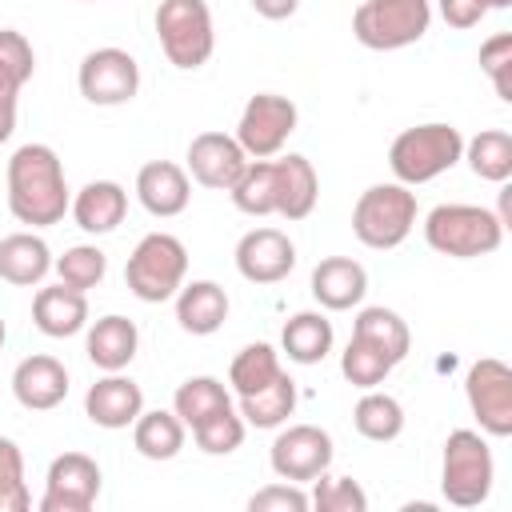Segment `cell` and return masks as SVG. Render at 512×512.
<instances>
[{"instance_id":"6da1fadb","label":"cell","mask_w":512,"mask_h":512,"mask_svg":"<svg viewBox=\"0 0 512 512\" xmlns=\"http://www.w3.org/2000/svg\"><path fill=\"white\" fill-rule=\"evenodd\" d=\"M68 204L60 156L48 144H20L8 160V212L28 228H52Z\"/></svg>"},{"instance_id":"7a4b0ae2","label":"cell","mask_w":512,"mask_h":512,"mask_svg":"<svg viewBox=\"0 0 512 512\" xmlns=\"http://www.w3.org/2000/svg\"><path fill=\"white\" fill-rule=\"evenodd\" d=\"M424 240L432 252L452 260L488 256L504 240V220L480 204H436L424 216Z\"/></svg>"},{"instance_id":"3957f363","label":"cell","mask_w":512,"mask_h":512,"mask_svg":"<svg viewBox=\"0 0 512 512\" xmlns=\"http://www.w3.org/2000/svg\"><path fill=\"white\" fill-rule=\"evenodd\" d=\"M464 156V136L460 128L452 124H416V128H404L392 148H388V168L400 184H428L436 180L440 172H448L452 164H460Z\"/></svg>"},{"instance_id":"277c9868","label":"cell","mask_w":512,"mask_h":512,"mask_svg":"<svg viewBox=\"0 0 512 512\" xmlns=\"http://www.w3.org/2000/svg\"><path fill=\"white\" fill-rule=\"evenodd\" d=\"M416 224V192L400 180L392 184H372L360 192L356 208H352V232L364 248H376V252H388V248H400L408 240Z\"/></svg>"},{"instance_id":"5b68a950","label":"cell","mask_w":512,"mask_h":512,"mask_svg":"<svg viewBox=\"0 0 512 512\" xmlns=\"http://www.w3.org/2000/svg\"><path fill=\"white\" fill-rule=\"evenodd\" d=\"M184 276H188V248L172 232H148L124 264V284L144 304L172 300L180 292Z\"/></svg>"},{"instance_id":"8992f818","label":"cell","mask_w":512,"mask_h":512,"mask_svg":"<svg viewBox=\"0 0 512 512\" xmlns=\"http://www.w3.org/2000/svg\"><path fill=\"white\" fill-rule=\"evenodd\" d=\"M496 480V464H492V448L480 432L472 428H456L444 440V464H440V488L444 500L456 508H476L488 500Z\"/></svg>"},{"instance_id":"52a82bcc","label":"cell","mask_w":512,"mask_h":512,"mask_svg":"<svg viewBox=\"0 0 512 512\" xmlns=\"http://www.w3.org/2000/svg\"><path fill=\"white\" fill-rule=\"evenodd\" d=\"M156 36L168 56V64L196 72L208 64L216 48V28H212V8L208 0H160L156 8Z\"/></svg>"},{"instance_id":"ba28073f","label":"cell","mask_w":512,"mask_h":512,"mask_svg":"<svg viewBox=\"0 0 512 512\" xmlns=\"http://www.w3.org/2000/svg\"><path fill=\"white\" fill-rule=\"evenodd\" d=\"M432 24L428 0H364L352 12V36L372 52H396L416 44Z\"/></svg>"},{"instance_id":"9c48e42d","label":"cell","mask_w":512,"mask_h":512,"mask_svg":"<svg viewBox=\"0 0 512 512\" xmlns=\"http://www.w3.org/2000/svg\"><path fill=\"white\" fill-rule=\"evenodd\" d=\"M292 132H296V104L280 92H256L240 112L236 144L248 152V160H272Z\"/></svg>"},{"instance_id":"30bf717a","label":"cell","mask_w":512,"mask_h":512,"mask_svg":"<svg viewBox=\"0 0 512 512\" xmlns=\"http://www.w3.org/2000/svg\"><path fill=\"white\" fill-rule=\"evenodd\" d=\"M464 396H468V408L480 424V432L504 440L512 436V368L496 356H484L468 368V380H464Z\"/></svg>"},{"instance_id":"8fae6325","label":"cell","mask_w":512,"mask_h":512,"mask_svg":"<svg viewBox=\"0 0 512 512\" xmlns=\"http://www.w3.org/2000/svg\"><path fill=\"white\" fill-rule=\"evenodd\" d=\"M76 84H80V96L88 104L116 108V104H128L140 92V64L124 48H92L80 60Z\"/></svg>"},{"instance_id":"7c38bea8","label":"cell","mask_w":512,"mask_h":512,"mask_svg":"<svg viewBox=\"0 0 512 512\" xmlns=\"http://www.w3.org/2000/svg\"><path fill=\"white\" fill-rule=\"evenodd\" d=\"M336 448H332V436L316 424H288L280 428V436L272 440V452H268V464L280 480H292V484H312L320 472H328Z\"/></svg>"},{"instance_id":"4fadbf2b","label":"cell","mask_w":512,"mask_h":512,"mask_svg":"<svg viewBox=\"0 0 512 512\" xmlns=\"http://www.w3.org/2000/svg\"><path fill=\"white\" fill-rule=\"evenodd\" d=\"M100 496V464L84 452H60L48 464L40 512H88Z\"/></svg>"},{"instance_id":"5bb4252c","label":"cell","mask_w":512,"mask_h":512,"mask_svg":"<svg viewBox=\"0 0 512 512\" xmlns=\"http://www.w3.org/2000/svg\"><path fill=\"white\" fill-rule=\"evenodd\" d=\"M296 268V244L280 228H252L236 244V272L248 284H280Z\"/></svg>"},{"instance_id":"9a60e30c","label":"cell","mask_w":512,"mask_h":512,"mask_svg":"<svg viewBox=\"0 0 512 512\" xmlns=\"http://www.w3.org/2000/svg\"><path fill=\"white\" fill-rule=\"evenodd\" d=\"M248 168V152L236 144V136L224 132H200L188 144V172L196 184L212 188V192H228L240 172Z\"/></svg>"},{"instance_id":"2e32d148","label":"cell","mask_w":512,"mask_h":512,"mask_svg":"<svg viewBox=\"0 0 512 512\" xmlns=\"http://www.w3.org/2000/svg\"><path fill=\"white\" fill-rule=\"evenodd\" d=\"M12 396L20 408L28 412H48L56 404H64L68 396V368L56 360V356H24L12 372Z\"/></svg>"},{"instance_id":"e0dca14e","label":"cell","mask_w":512,"mask_h":512,"mask_svg":"<svg viewBox=\"0 0 512 512\" xmlns=\"http://www.w3.org/2000/svg\"><path fill=\"white\" fill-rule=\"evenodd\" d=\"M32 72H36V52L28 36L16 28H0V144L16 132V100L20 88L32 80Z\"/></svg>"},{"instance_id":"ac0fdd59","label":"cell","mask_w":512,"mask_h":512,"mask_svg":"<svg viewBox=\"0 0 512 512\" xmlns=\"http://www.w3.org/2000/svg\"><path fill=\"white\" fill-rule=\"evenodd\" d=\"M144 412V392L136 380L120 376V372H108L104 380H96L88 392H84V416L96 424V428H128L136 416Z\"/></svg>"},{"instance_id":"d6986e66","label":"cell","mask_w":512,"mask_h":512,"mask_svg":"<svg viewBox=\"0 0 512 512\" xmlns=\"http://www.w3.org/2000/svg\"><path fill=\"white\" fill-rule=\"evenodd\" d=\"M136 200L144 204V212L168 220V216H180L192 200V184H188V172L172 160H148L140 172H136Z\"/></svg>"},{"instance_id":"ffe728a7","label":"cell","mask_w":512,"mask_h":512,"mask_svg":"<svg viewBox=\"0 0 512 512\" xmlns=\"http://www.w3.org/2000/svg\"><path fill=\"white\" fill-rule=\"evenodd\" d=\"M312 296L320 300V308H328V312H348V308H356L360 300H364V292H368V272H364V264L360 260H352V256H328V260H320L316 268H312Z\"/></svg>"},{"instance_id":"44dd1931","label":"cell","mask_w":512,"mask_h":512,"mask_svg":"<svg viewBox=\"0 0 512 512\" xmlns=\"http://www.w3.org/2000/svg\"><path fill=\"white\" fill-rule=\"evenodd\" d=\"M72 220L76 228H84L88 236H108L124 224L128 212V192L116 180H88L76 196H72Z\"/></svg>"},{"instance_id":"7402d4cb","label":"cell","mask_w":512,"mask_h":512,"mask_svg":"<svg viewBox=\"0 0 512 512\" xmlns=\"http://www.w3.org/2000/svg\"><path fill=\"white\" fill-rule=\"evenodd\" d=\"M32 324L44 336H52V340L84 332L88 328V300H84V292H76L68 284L36 288V296H32Z\"/></svg>"},{"instance_id":"603a6c76","label":"cell","mask_w":512,"mask_h":512,"mask_svg":"<svg viewBox=\"0 0 512 512\" xmlns=\"http://www.w3.org/2000/svg\"><path fill=\"white\" fill-rule=\"evenodd\" d=\"M272 164H276V216H284V220L312 216L316 196H320V180H316L312 160L288 152V156H280Z\"/></svg>"},{"instance_id":"cb8c5ba5","label":"cell","mask_w":512,"mask_h":512,"mask_svg":"<svg viewBox=\"0 0 512 512\" xmlns=\"http://www.w3.org/2000/svg\"><path fill=\"white\" fill-rule=\"evenodd\" d=\"M136 348H140V332L128 316H100L92 328H88V340H84V352L88 360L100 368V372H124L132 360H136Z\"/></svg>"},{"instance_id":"d4e9b609","label":"cell","mask_w":512,"mask_h":512,"mask_svg":"<svg viewBox=\"0 0 512 512\" xmlns=\"http://www.w3.org/2000/svg\"><path fill=\"white\" fill-rule=\"evenodd\" d=\"M176 320L192 336H212L228 320V292L216 280H192L176 292Z\"/></svg>"},{"instance_id":"484cf974","label":"cell","mask_w":512,"mask_h":512,"mask_svg":"<svg viewBox=\"0 0 512 512\" xmlns=\"http://www.w3.org/2000/svg\"><path fill=\"white\" fill-rule=\"evenodd\" d=\"M52 272V252L36 232H12L0 240V280L32 288Z\"/></svg>"},{"instance_id":"4316f807","label":"cell","mask_w":512,"mask_h":512,"mask_svg":"<svg viewBox=\"0 0 512 512\" xmlns=\"http://www.w3.org/2000/svg\"><path fill=\"white\" fill-rule=\"evenodd\" d=\"M332 340V320L320 312H296L280 332V348L292 364H320L332 352Z\"/></svg>"},{"instance_id":"83f0119b","label":"cell","mask_w":512,"mask_h":512,"mask_svg":"<svg viewBox=\"0 0 512 512\" xmlns=\"http://www.w3.org/2000/svg\"><path fill=\"white\" fill-rule=\"evenodd\" d=\"M236 412H240L244 424H252V428H280V424H288V416L296 412V384H292V376L280 372V376L268 380L264 388L240 396V408H236Z\"/></svg>"},{"instance_id":"f1b7e54d","label":"cell","mask_w":512,"mask_h":512,"mask_svg":"<svg viewBox=\"0 0 512 512\" xmlns=\"http://www.w3.org/2000/svg\"><path fill=\"white\" fill-rule=\"evenodd\" d=\"M184 420L176 412H164V408H152V412H140L132 420V444L144 460H172L180 448H184Z\"/></svg>"},{"instance_id":"f546056e","label":"cell","mask_w":512,"mask_h":512,"mask_svg":"<svg viewBox=\"0 0 512 512\" xmlns=\"http://www.w3.org/2000/svg\"><path fill=\"white\" fill-rule=\"evenodd\" d=\"M352 336H360V340H368L372 348H380L392 364H400V360L408 356V348H412L408 324L400 320V312H392V308H384V304L360 308V316H356V324H352Z\"/></svg>"},{"instance_id":"4dcf8cb0","label":"cell","mask_w":512,"mask_h":512,"mask_svg":"<svg viewBox=\"0 0 512 512\" xmlns=\"http://www.w3.org/2000/svg\"><path fill=\"white\" fill-rule=\"evenodd\" d=\"M352 424L364 440H376V444H388L404 432V408L396 396L388 392H376V388H364V396L356 400L352 408Z\"/></svg>"},{"instance_id":"1f68e13d","label":"cell","mask_w":512,"mask_h":512,"mask_svg":"<svg viewBox=\"0 0 512 512\" xmlns=\"http://www.w3.org/2000/svg\"><path fill=\"white\" fill-rule=\"evenodd\" d=\"M460 160H468V168L480 180L504 184L512 176V136L504 128H484L472 140H464V156Z\"/></svg>"},{"instance_id":"d6a6232c","label":"cell","mask_w":512,"mask_h":512,"mask_svg":"<svg viewBox=\"0 0 512 512\" xmlns=\"http://www.w3.org/2000/svg\"><path fill=\"white\" fill-rule=\"evenodd\" d=\"M228 192L244 216H272L276 212V164L272 160H248V168L240 172V180Z\"/></svg>"},{"instance_id":"836d02e7","label":"cell","mask_w":512,"mask_h":512,"mask_svg":"<svg viewBox=\"0 0 512 512\" xmlns=\"http://www.w3.org/2000/svg\"><path fill=\"white\" fill-rule=\"evenodd\" d=\"M228 404H232V396L216 376H188L172 396V412L184 420V428H196L204 416H212Z\"/></svg>"},{"instance_id":"e575fe53","label":"cell","mask_w":512,"mask_h":512,"mask_svg":"<svg viewBox=\"0 0 512 512\" xmlns=\"http://www.w3.org/2000/svg\"><path fill=\"white\" fill-rule=\"evenodd\" d=\"M284 368H280V352L272 344H248L232 356V368H228V384L236 388V396H248L256 388H264L268 380H276Z\"/></svg>"},{"instance_id":"d590c367","label":"cell","mask_w":512,"mask_h":512,"mask_svg":"<svg viewBox=\"0 0 512 512\" xmlns=\"http://www.w3.org/2000/svg\"><path fill=\"white\" fill-rule=\"evenodd\" d=\"M244 428H248L244 416L228 404V408L204 416V420L192 428V440H196V448L208 452V456H228V452H236V448L244 444Z\"/></svg>"},{"instance_id":"8d00e7d4","label":"cell","mask_w":512,"mask_h":512,"mask_svg":"<svg viewBox=\"0 0 512 512\" xmlns=\"http://www.w3.org/2000/svg\"><path fill=\"white\" fill-rule=\"evenodd\" d=\"M392 368H396V364H392L380 348H372L368 340H360V336H352L348 348L340 352V372H344V380L356 384V388H376V384H384Z\"/></svg>"},{"instance_id":"74e56055","label":"cell","mask_w":512,"mask_h":512,"mask_svg":"<svg viewBox=\"0 0 512 512\" xmlns=\"http://www.w3.org/2000/svg\"><path fill=\"white\" fill-rule=\"evenodd\" d=\"M52 268H56L60 284H68V288H76V292H88V288H96V284L104 280L108 256H104L96 244H76V248H68L64 256H56Z\"/></svg>"},{"instance_id":"f35d334b","label":"cell","mask_w":512,"mask_h":512,"mask_svg":"<svg viewBox=\"0 0 512 512\" xmlns=\"http://www.w3.org/2000/svg\"><path fill=\"white\" fill-rule=\"evenodd\" d=\"M308 508H320V512H364L368 508V496H364V488L352 476H328V472H320L312 480Z\"/></svg>"},{"instance_id":"ab89813d","label":"cell","mask_w":512,"mask_h":512,"mask_svg":"<svg viewBox=\"0 0 512 512\" xmlns=\"http://www.w3.org/2000/svg\"><path fill=\"white\" fill-rule=\"evenodd\" d=\"M32 496L24 484V456L16 440L0 436V512H28Z\"/></svg>"},{"instance_id":"60d3db41","label":"cell","mask_w":512,"mask_h":512,"mask_svg":"<svg viewBox=\"0 0 512 512\" xmlns=\"http://www.w3.org/2000/svg\"><path fill=\"white\" fill-rule=\"evenodd\" d=\"M480 68L488 72L496 96L512 104V32H496L480 44Z\"/></svg>"},{"instance_id":"b9f144b4","label":"cell","mask_w":512,"mask_h":512,"mask_svg":"<svg viewBox=\"0 0 512 512\" xmlns=\"http://www.w3.org/2000/svg\"><path fill=\"white\" fill-rule=\"evenodd\" d=\"M248 508L252 512H304L308 508V496L292 480H280V484H268V488L252 492Z\"/></svg>"},{"instance_id":"7bdbcfd3","label":"cell","mask_w":512,"mask_h":512,"mask_svg":"<svg viewBox=\"0 0 512 512\" xmlns=\"http://www.w3.org/2000/svg\"><path fill=\"white\" fill-rule=\"evenodd\" d=\"M440 16L448 28H476L488 16L484 0H440Z\"/></svg>"},{"instance_id":"ee69618b","label":"cell","mask_w":512,"mask_h":512,"mask_svg":"<svg viewBox=\"0 0 512 512\" xmlns=\"http://www.w3.org/2000/svg\"><path fill=\"white\" fill-rule=\"evenodd\" d=\"M264 20H288L296 8H300V0H248Z\"/></svg>"},{"instance_id":"f6af8a7d","label":"cell","mask_w":512,"mask_h":512,"mask_svg":"<svg viewBox=\"0 0 512 512\" xmlns=\"http://www.w3.org/2000/svg\"><path fill=\"white\" fill-rule=\"evenodd\" d=\"M484 4H488V8H508L512 0H484Z\"/></svg>"},{"instance_id":"bcb514c9","label":"cell","mask_w":512,"mask_h":512,"mask_svg":"<svg viewBox=\"0 0 512 512\" xmlns=\"http://www.w3.org/2000/svg\"><path fill=\"white\" fill-rule=\"evenodd\" d=\"M4 340H8V328H4V320H0V348H4Z\"/></svg>"},{"instance_id":"7dc6e473","label":"cell","mask_w":512,"mask_h":512,"mask_svg":"<svg viewBox=\"0 0 512 512\" xmlns=\"http://www.w3.org/2000/svg\"><path fill=\"white\" fill-rule=\"evenodd\" d=\"M84 4H96V0H84Z\"/></svg>"}]
</instances>
